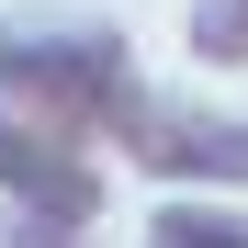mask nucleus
<instances>
[{
  "mask_svg": "<svg viewBox=\"0 0 248 248\" xmlns=\"http://www.w3.org/2000/svg\"><path fill=\"white\" fill-rule=\"evenodd\" d=\"M0 102L57 136H102L136 102V57L113 34H0Z\"/></svg>",
  "mask_w": 248,
  "mask_h": 248,
  "instance_id": "1",
  "label": "nucleus"
},
{
  "mask_svg": "<svg viewBox=\"0 0 248 248\" xmlns=\"http://www.w3.org/2000/svg\"><path fill=\"white\" fill-rule=\"evenodd\" d=\"M124 158L136 170H158V181H248V124L237 113H170V102H124Z\"/></svg>",
  "mask_w": 248,
  "mask_h": 248,
  "instance_id": "2",
  "label": "nucleus"
},
{
  "mask_svg": "<svg viewBox=\"0 0 248 248\" xmlns=\"http://www.w3.org/2000/svg\"><path fill=\"white\" fill-rule=\"evenodd\" d=\"M0 192L34 203V215H57V226H91V215H102L91 158H79L57 124H34V113H0Z\"/></svg>",
  "mask_w": 248,
  "mask_h": 248,
  "instance_id": "3",
  "label": "nucleus"
},
{
  "mask_svg": "<svg viewBox=\"0 0 248 248\" xmlns=\"http://www.w3.org/2000/svg\"><path fill=\"white\" fill-rule=\"evenodd\" d=\"M192 57L203 68H248V0H192Z\"/></svg>",
  "mask_w": 248,
  "mask_h": 248,
  "instance_id": "4",
  "label": "nucleus"
},
{
  "mask_svg": "<svg viewBox=\"0 0 248 248\" xmlns=\"http://www.w3.org/2000/svg\"><path fill=\"white\" fill-rule=\"evenodd\" d=\"M158 248H248V226H226V215H203V203H170V215L147 226Z\"/></svg>",
  "mask_w": 248,
  "mask_h": 248,
  "instance_id": "5",
  "label": "nucleus"
},
{
  "mask_svg": "<svg viewBox=\"0 0 248 248\" xmlns=\"http://www.w3.org/2000/svg\"><path fill=\"white\" fill-rule=\"evenodd\" d=\"M12 248H68V226H57V215H34V226H23Z\"/></svg>",
  "mask_w": 248,
  "mask_h": 248,
  "instance_id": "6",
  "label": "nucleus"
},
{
  "mask_svg": "<svg viewBox=\"0 0 248 248\" xmlns=\"http://www.w3.org/2000/svg\"><path fill=\"white\" fill-rule=\"evenodd\" d=\"M147 248H158V237H147Z\"/></svg>",
  "mask_w": 248,
  "mask_h": 248,
  "instance_id": "7",
  "label": "nucleus"
}]
</instances>
